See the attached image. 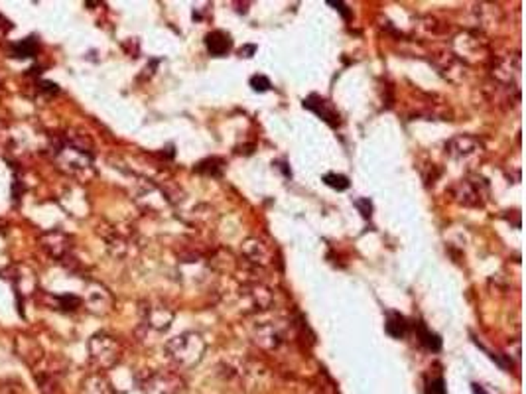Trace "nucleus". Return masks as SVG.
Instances as JSON below:
<instances>
[{"instance_id":"obj_6","label":"nucleus","mask_w":526,"mask_h":394,"mask_svg":"<svg viewBox=\"0 0 526 394\" xmlns=\"http://www.w3.org/2000/svg\"><path fill=\"white\" fill-rule=\"evenodd\" d=\"M184 380L174 373H154L144 380V394H179Z\"/></svg>"},{"instance_id":"obj_2","label":"nucleus","mask_w":526,"mask_h":394,"mask_svg":"<svg viewBox=\"0 0 526 394\" xmlns=\"http://www.w3.org/2000/svg\"><path fill=\"white\" fill-rule=\"evenodd\" d=\"M89 357L99 369H111L123 357L121 343L107 333H97L89 341Z\"/></svg>"},{"instance_id":"obj_21","label":"nucleus","mask_w":526,"mask_h":394,"mask_svg":"<svg viewBox=\"0 0 526 394\" xmlns=\"http://www.w3.org/2000/svg\"><path fill=\"white\" fill-rule=\"evenodd\" d=\"M327 4H329V6H335L339 12H343V16H345V18H349V12L345 10V4H343V2H327Z\"/></svg>"},{"instance_id":"obj_7","label":"nucleus","mask_w":526,"mask_h":394,"mask_svg":"<svg viewBox=\"0 0 526 394\" xmlns=\"http://www.w3.org/2000/svg\"><path fill=\"white\" fill-rule=\"evenodd\" d=\"M242 254L255 262L258 267H268L272 260H274V251L268 243H264L262 238L258 236H251L242 243Z\"/></svg>"},{"instance_id":"obj_1","label":"nucleus","mask_w":526,"mask_h":394,"mask_svg":"<svg viewBox=\"0 0 526 394\" xmlns=\"http://www.w3.org/2000/svg\"><path fill=\"white\" fill-rule=\"evenodd\" d=\"M166 353L174 361V365L181 367V369H190L201 361V357L205 353V341L199 333L188 331V333L175 335L174 339H170L166 343Z\"/></svg>"},{"instance_id":"obj_16","label":"nucleus","mask_w":526,"mask_h":394,"mask_svg":"<svg viewBox=\"0 0 526 394\" xmlns=\"http://www.w3.org/2000/svg\"><path fill=\"white\" fill-rule=\"evenodd\" d=\"M36 49H38L36 38H26L24 42H20L12 47V58H28V56L36 53Z\"/></svg>"},{"instance_id":"obj_18","label":"nucleus","mask_w":526,"mask_h":394,"mask_svg":"<svg viewBox=\"0 0 526 394\" xmlns=\"http://www.w3.org/2000/svg\"><path fill=\"white\" fill-rule=\"evenodd\" d=\"M251 87L258 91V93H264V91H268L272 85L268 77H264V75H255V77L251 79Z\"/></svg>"},{"instance_id":"obj_11","label":"nucleus","mask_w":526,"mask_h":394,"mask_svg":"<svg viewBox=\"0 0 526 394\" xmlns=\"http://www.w3.org/2000/svg\"><path fill=\"white\" fill-rule=\"evenodd\" d=\"M205 46H208V51L211 56L223 58V56H227V53L231 51L233 40H231V36H229L227 32L213 30L205 36Z\"/></svg>"},{"instance_id":"obj_14","label":"nucleus","mask_w":526,"mask_h":394,"mask_svg":"<svg viewBox=\"0 0 526 394\" xmlns=\"http://www.w3.org/2000/svg\"><path fill=\"white\" fill-rule=\"evenodd\" d=\"M386 333L390 335V337H394V339H400V337H404L406 335V328H408V323H406V319L402 317L400 314H388L386 317Z\"/></svg>"},{"instance_id":"obj_5","label":"nucleus","mask_w":526,"mask_h":394,"mask_svg":"<svg viewBox=\"0 0 526 394\" xmlns=\"http://www.w3.org/2000/svg\"><path fill=\"white\" fill-rule=\"evenodd\" d=\"M451 195L463 207H483L485 195H487V186L483 180L465 177V180H460L458 184H453Z\"/></svg>"},{"instance_id":"obj_22","label":"nucleus","mask_w":526,"mask_h":394,"mask_svg":"<svg viewBox=\"0 0 526 394\" xmlns=\"http://www.w3.org/2000/svg\"><path fill=\"white\" fill-rule=\"evenodd\" d=\"M251 53H255V46H249L245 47V49H240V56H245V58H251Z\"/></svg>"},{"instance_id":"obj_17","label":"nucleus","mask_w":526,"mask_h":394,"mask_svg":"<svg viewBox=\"0 0 526 394\" xmlns=\"http://www.w3.org/2000/svg\"><path fill=\"white\" fill-rule=\"evenodd\" d=\"M323 182H325V186L337 189V191H345V189L349 188V180L345 175H341V173H325Z\"/></svg>"},{"instance_id":"obj_8","label":"nucleus","mask_w":526,"mask_h":394,"mask_svg":"<svg viewBox=\"0 0 526 394\" xmlns=\"http://www.w3.org/2000/svg\"><path fill=\"white\" fill-rule=\"evenodd\" d=\"M284 337H286V330L274 321H268L255 331V341L264 349H276L284 341Z\"/></svg>"},{"instance_id":"obj_12","label":"nucleus","mask_w":526,"mask_h":394,"mask_svg":"<svg viewBox=\"0 0 526 394\" xmlns=\"http://www.w3.org/2000/svg\"><path fill=\"white\" fill-rule=\"evenodd\" d=\"M172 317H174V314H172L168 308H164V306L146 308V321H148V325H150V328H154V330H160V331L168 330V328H170Z\"/></svg>"},{"instance_id":"obj_13","label":"nucleus","mask_w":526,"mask_h":394,"mask_svg":"<svg viewBox=\"0 0 526 394\" xmlns=\"http://www.w3.org/2000/svg\"><path fill=\"white\" fill-rule=\"evenodd\" d=\"M79 394H112L109 380L101 375H91L83 380Z\"/></svg>"},{"instance_id":"obj_20","label":"nucleus","mask_w":526,"mask_h":394,"mask_svg":"<svg viewBox=\"0 0 526 394\" xmlns=\"http://www.w3.org/2000/svg\"><path fill=\"white\" fill-rule=\"evenodd\" d=\"M355 205L361 209V213H363V217H371V211H373V205H371V201L368 199H357L355 201Z\"/></svg>"},{"instance_id":"obj_9","label":"nucleus","mask_w":526,"mask_h":394,"mask_svg":"<svg viewBox=\"0 0 526 394\" xmlns=\"http://www.w3.org/2000/svg\"><path fill=\"white\" fill-rule=\"evenodd\" d=\"M42 247L55 258L65 260L71 252V238L62 231H51L42 236Z\"/></svg>"},{"instance_id":"obj_19","label":"nucleus","mask_w":526,"mask_h":394,"mask_svg":"<svg viewBox=\"0 0 526 394\" xmlns=\"http://www.w3.org/2000/svg\"><path fill=\"white\" fill-rule=\"evenodd\" d=\"M426 393L428 394H446V382H444V378H434L428 382V386H426Z\"/></svg>"},{"instance_id":"obj_3","label":"nucleus","mask_w":526,"mask_h":394,"mask_svg":"<svg viewBox=\"0 0 526 394\" xmlns=\"http://www.w3.org/2000/svg\"><path fill=\"white\" fill-rule=\"evenodd\" d=\"M447 152L458 164H463L467 168H473L485 154L483 142L477 140L475 136H455L447 144Z\"/></svg>"},{"instance_id":"obj_4","label":"nucleus","mask_w":526,"mask_h":394,"mask_svg":"<svg viewBox=\"0 0 526 394\" xmlns=\"http://www.w3.org/2000/svg\"><path fill=\"white\" fill-rule=\"evenodd\" d=\"M58 162L62 164L65 172L81 173L91 168L93 156H91V150L85 148V144L69 142L58 148Z\"/></svg>"},{"instance_id":"obj_15","label":"nucleus","mask_w":526,"mask_h":394,"mask_svg":"<svg viewBox=\"0 0 526 394\" xmlns=\"http://www.w3.org/2000/svg\"><path fill=\"white\" fill-rule=\"evenodd\" d=\"M418 335H420V343L426 347L428 351H440L442 349V339L438 333H431L426 325H418Z\"/></svg>"},{"instance_id":"obj_23","label":"nucleus","mask_w":526,"mask_h":394,"mask_svg":"<svg viewBox=\"0 0 526 394\" xmlns=\"http://www.w3.org/2000/svg\"><path fill=\"white\" fill-rule=\"evenodd\" d=\"M473 393L475 394H487L485 391H483V389H481V386H479V384H473Z\"/></svg>"},{"instance_id":"obj_10","label":"nucleus","mask_w":526,"mask_h":394,"mask_svg":"<svg viewBox=\"0 0 526 394\" xmlns=\"http://www.w3.org/2000/svg\"><path fill=\"white\" fill-rule=\"evenodd\" d=\"M303 107L310 110H314L318 116H321L327 125L337 126L339 125V114H337V110L335 107L329 103V101H325V99H321L318 95H312V97H308L305 101H303Z\"/></svg>"}]
</instances>
